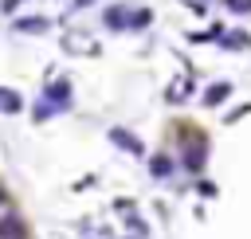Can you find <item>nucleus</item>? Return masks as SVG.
Here are the masks:
<instances>
[{
	"mask_svg": "<svg viewBox=\"0 0 251 239\" xmlns=\"http://www.w3.org/2000/svg\"><path fill=\"white\" fill-rule=\"evenodd\" d=\"M47 98H51V106H55V110H67V106H71V82H67V78H63V82H55V86L47 90Z\"/></svg>",
	"mask_w": 251,
	"mask_h": 239,
	"instance_id": "obj_1",
	"label": "nucleus"
},
{
	"mask_svg": "<svg viewBox=\"0 0 251 239\" xmlns=\"http://www.w3.org/2000/svg\"><path fill=\"white\" fill-rule=\"evenodd\" d=\"M27 231H24V219L20 215H4L0 219V239H24Z\"/></svg>",
	"mask_w": 251,
	"mask_h": 239,
	"instance_id": "obj_2",
	"label": "nucleus"
},
{
	"mask_svg": "<svg viewBox=\"0 0 251 239\" xmlns=\"http://www.w3.org/2000/svg\"><path fill=\"white\" fill-rule=\"evenodd\" d=\"M227 94H231V82H212V86L204 90V106H220Z\"/></svg>",
	"mask_w": 251,
	"mask_h": 239,
	"instance_id": "obj_3",
	"label": "nucleus"
},
{
	"mask_svg": "<svg viewBox=\"0 0 251 239\" xmlns=\"http://www.w3.org/2000/svg\"><path fill=\"white\" fill-rule=\"evenodd\" d=\"M110 141H114V145H122V149H129V153H145V149H141V141H137L133 133H126V129H110Z\"/></svg>",
	"mask_w": 251,
	"mask_h": 239,
	"instance_id": "obj_4",
	"label": "nucleus"
},
{
	"mask_svg": "<svg viewBox=\"0 0 251 239\" xmlns=\"http://www.w3.org/2000/svg\"><path fill=\"white\" fill-rule=\"evenodd\" d=\"M184 168H192V172L204 168V141H196L192 149H184Z\"/></svg>",
	"mask_w": 251,
	"mask_h": 239,
	"instance_id": "obj_5",
	"label": "nucleus"
},
{
	"mask_svg": "<svg viewBox=\"0 0 251 239\" xmlns=\"http://www.w3.org/2000/svg\"><path fill=\"white\" fill-rule=\"evenodd\" d=\"M106 27H110V31H122V27H126V8H122V4L106 8Z\"/></svg>",
	"mask_w": 251,
	"mask_h": 239,
	"instance_id": "obj_6",
	"label": "nucleus"
},
{
	"mask_svg": "<svg viewBox=\"0 0 251 239\" xmlns=\"http://www.w3.org/2000/svg\"><path fill=\"white\" fill-rule=\"evenodd\" d=\"M16 31L27 35V31H47V20L43 16H27V20H16Z\"/></svg>",
	"mask_w": 251,
	"mask_h": 239,
	"instance_id": "obj_7",
	"label": "nucleus"
},
{
	"mask_svg": "<svg viewBox=\"0 0 251 239\" xmlns=\"http://www.w3.org/2000/svg\"><path fill=\"white\" fill-rule=\"evenodd\" d=\"M20 106H24V102H20L16 90H0V110H4V114H16Z\"/></svg>",
	"mask_w": 251,
	"mask_h": 239,
	"instance_id": "obj_8",
	"label": "nucleus"
},
{
	"mask_svg": "<svg viewBox=\"0 0 251 239\" xmlns=\"http://www.w3.org/2000/svg\"><path fill=\"white\" fill-rule=\"evenodd\" d=\"M149 172H153V176H169V172H173V161H169V157H153V161H149Z\"/></svg>",
	"mask_w": 251,
	"mask_h": 239,
	"instance_id": "obj_9",
	"label": "nucleus"
},
{
	"mask_svg": "<svg viewBox=\"0 0 251 239\" xmlns=\"http://www.w3.org/2000/svg\"><path fill=\"white\" fill-rule=\"evenodd\" d=\"M231 12H251V0H224Z\"/></svg>",
	"mask_w": 251,
	"mask_h": 239,
	"instance_id": "obj_10",
	"label": "nucleus"
},
{
	"mask_svg": "<svg viewBox=\"0 0 251 239\" xmlns=\"http://www.w3.org/2000/svg\"><path fill=\"white\" fill-rule=\"evenodd\" d=\"M86 4H94V0H75V8H86Z\"/></svg>",
	"mask_w": 251,
	"mask_h": 239,
	"instance_id": "obj_11",
	"label": "nucleus"
}]
</instances>
